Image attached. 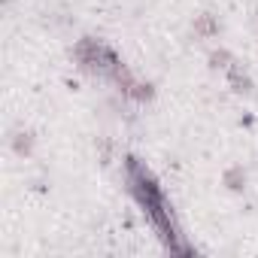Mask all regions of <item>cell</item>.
I'll use <instances>...</instances> for the list:
<instances>
[{
    "mask_svg": "<svg viewBox=\"0 0 258 258\" xmlns=\"http://www.w3.org/2000/svg\"><path fill=\"white\" fill-rule=\"evenodd\" d=\"M191 34H195L198 40H210V37H216V34H219V22H216V16H213V13H201V16H195Z\"/></svg>",
    "mask_w": 258,
    "mask_h": 258,
    "instance_id": "3957f363",
    "label": "cell"
},
{
    "mask_svg": "<svg viewBox=\"0 0 258 258\" xmlns=\"http://www.w3.org/2000/svg\"><path fill=\"white\" fill-rule=\"evenodd\" d=\"M225 73H228V85H231V91H234V94H246V97H252V94H255V82H252V76L243 70V64H240V61H234Z\"/></svg>",
    "mask_w": 258,
    "mask_h": 258,
    "instance_id": "7a4b0ae2",
    "label": "cell"
},
{
    "mask_svg": "<svg viewBox=\"0 0 258 258\" xmlns=\"http://www.w3.org/2000/svg\"><path fill=\"white\" fill-rule=\"evenodd\" d=\"M7 4H10V0H7Z\"/></svg>",
    "mask_w": 258,
    "mask_h": 258,
    "instance_id": "30bf717a",
    "label": "cell"
},
{
    "mask_svg": "<svg viewBox=\"0 0 258 258\" xmlns=\"http://www.w3.org/2000/svg\"><path fill=\"white\" fill-rule=\"evenodd\" d=\"M222 182H225L231 191H243V188H246V170H243L240 164H234V167H228V170H225Z\"/></svg>",
    "mask_w": 258,
    "mask_h": 258,
    "instance_id": "8992f818",
    "label": "cell"
},
{
    "mask_svg": "<svg viewBox=\"0 0 258 258\" xmlns=\"http://www.w3.org/2000/svg\"><path fill=\"white\" fill-rule=\"evenodd\" d=\"M109 79L115 82V88H118L121 94H131V88L137 85V79L131 76V70H127V67H124L121 61H118V64L112 67V73H109Z\"/></svg>",
    "mask_w": 258,
    "mask_h": 258,
    "instance_id": "277c9868",
    "label": "cell"
},
{
    "mask_svg": "<svg viewBox=\"0 0 258 258\" xmlns=\"http://www.w3.org/2000/svg\"><path fill=\"white\" fill-rule=\"evenodd\" d=\"M234 61H237V58H234L228 49H213V52H210V67H213V70H228Z\"/></svg>",
    "mask_w": 258,
    "mask_h": 258,
    "instance_id": "52a82bcc",
    "label": "cell"
},
{
    "mask_svg": "<svg viewBox=\"0 0 258 258\" xmlns=\"http://www.w3.org/2000/svg\"><path fill=\"white\" fill-rule=\"evenodd\" d=\"M100 55H103V43H97V40H91V37H82V40L73 46L76 64H79L85 73H94V76H100Z\"/></svg>",
    "mask_w": 258,
    "mask_h": 258,
    "instance_id": "6da1fadb",
    "label": "cell"
},
{
    "mask_svg": "<svg viewBox=\"0 0 258 258\" xmlns=\"http://www.w3.org/2000/svg\"><path fill=\"white\" fill-rule=\"evenodd\" d=\"M131 97L140 100V103H146V100L155 97V85H152V82H137V85L131 88Z\"/></svg>",
    "mask_w": 258,
    "mask_h": 258,
    "instance_id": "ba28073f",
    "label": "cell"
},
{
    "mask_svg": "<svg viewBox=\"0 0 258 258\" xmlns=\"http://www.w3.org/2000/svg\"><path fill=\"white\" fill-rule=\"evenodd\" d=\"M94 149L100 152V164H109V158H112V143H109L106 137H97V140H94Z\"/></svg>",
    "mask_w": 258,
    "mask_h": 258,
    "instance_id": "9c48e42d",
    "label": "cell"
},
{
    "mask_svg": "<svg viewBox=\"0 0 258 258\" xmlns=\"http://www.w3.org/2000/svg\"><path fill=\"white\" fill-rule=\"evenodd\" d=\"M34 143H37V137L31 131H16L13 134V152L19 158H31L34 155Z\"/></svg>",
    "mask_w": 258,
    "mask_h": 258,
    "instance_id": "5b68a950",
    "label": "cell"
}]
</instances>
